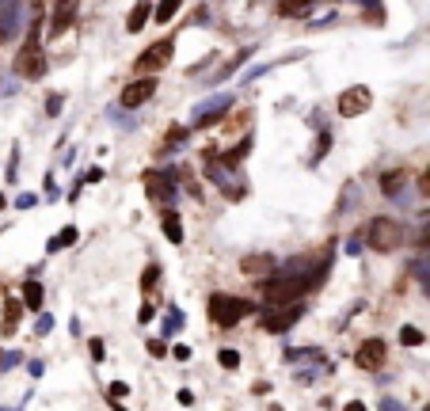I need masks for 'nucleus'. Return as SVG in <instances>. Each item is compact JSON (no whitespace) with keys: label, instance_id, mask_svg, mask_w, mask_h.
I'll use <instances>...</instances> for the list:
<instances>
[{"label":"nucleus","instance_id":"a19ab883","mask_svg":"<svg viewBox=\"0 0 430 411\" xmlns=\"http://www.w3.org/2000/svg\"><path fill=\"white\" fill-rule=\"evenodd\" d=\"M42 370H46V366H42L38 358H34V362H27V373H31V377H42Z\"/></svg>","mask_w":430,"mask_h":411},{"label":"nucleus","instance_id":"393cba45","mask_svg":"<svg viewBox=\"0 0 430 411\" xmlns=\"http://www.w3.org/2000/svg\"><path fill=\"white\" fill-rule=\"evenodd\" d=\"M248 58H251V49H240V54H236V58H232V61H229V65H225V69H217V76H214V80H225V76H229L232 69H236V65H244V61H248Z\"/></svg>","mask_w":430,"mask_h":411},{"label":"nucleus","instance_id":"20e7f679","mask_svg":"<svg viewBox=\"0 0 430 411\" xmlns=\"http://www.w3.org/2000/svg\"><path fill=\"white\" fill-rule=\"evenodd\" d=\"M305 316V304L301 301H290V304H274V313L263 316V331H271V335H282V331H290L293 324Z\"/></svg>","mask_w":430,"mask_h":411},{"label":"nucleus","instance_id":"b1692460","mask_svg":"<svg viewBox=\"0 0 430 411\" xmlns=\"http://www.w3.org/2000/svg\"><path fill=\"white\" fill-rule=\"evenodd\" d=\"M157 282H160V263H149V267H145V274H141V289L149 293V289L157 286Z\"/></svg>","mask_w":430,"mask_h":411},{"label":"nucleus","instance_id":"72a5a7b5","mask_svg":"<svg viewBox=\"0 0 430 411\" xmlns=\"http://www.w3.org/2000/svg\"><path fill=\"white\" fill-rule=\"evenodd\" d=\"M31 206H38V195H19L16 198V210H31Z\"/></svg>","mask_w":430,"mask_h":411},{"label":"nucleus","instance_id":"f704fd0d","mask_svg":"<svg viewBox=\"0 0 430 411\" xmlns=\"http://www.w3.org/2000/svg\"><path fill=\"white\" fill-rule=\"evenodd\" d=\"M411 271H415V274H419V278H422V286H427V289H430V263H415V267H411Z\"/></svg>","mask_w":430,"mask_h":411},{"label":"nucleus","instance_id":"2f4dec72","mask_svg":"<svg viewBox=\"0 0 430 411\" xmlns=\"http://www.w3.org/2000/svg\"><path fill=\"white\" fill-rule=\"evenodd\" d=\"M179 328H183V313H179V309H172V316H168V324H164V335H175Z\"/></svg>","mask_w":430,"mask_h":411},{"label":"nucleus","instance_id":"c85d7f7f","mask_svg":"<svg viewBox=\"0 0 430 411\" xmlns=\"http://www.w3.org/2000/svg\"><path fill=\"white\" fill-rule=\"evenodd\" d=\"M328 148H331V133H320V141H316V153H313V164H320Z\"/></svg>","mask_w":430,"mask_h":411},{"label":"nucleus","instance_id":"6ab92c4d","mask_svg":"<svg viewBox=\"0 0 430 411\" xmlns=\"http://www.w3.org/2000/svg\"><path fill=\"white\" fill-rule=\"evenodd\" d=\"M164 236L172 244H183V221H179V210H168L164 214Z\"/></svg>","mask_w":430,"mask_h":411},{"label":"nucleus","instance_id":"39448f33","mask_svg":"<svg viewBox=\"0 0 430 411\" xmlns=\"http://www.w3.org/2000/svg\"><path fill=\"white\" fill-rule=\"evenodd\" d=\"M16 73L27 76V80H38L42 73H46V54H42L38 38H27V46L19 49V58H16Z\"/></svg>","mask_w":430,"mask_h":411},{"label":"nucleus","instance_id":"1a4fd4ad","mask_svg":"<svg viewBox=\"0 0 430 411\" xmlns=\"http://www.w3.org/2000/svg\"><path fill=\"white\" fill-rule=\"evenodd\" d=\"M232 107V96L229 91H221V96H210V99H202L199 107H194V126H214L217 122V115H225V111Z\"/></svg>","mask_w":430,"mask_h":411},{"label":"nucleus","instance_id":"9b49d317","mask_svg":"<svg viewBox=\"0 0 430 411\" xmlns=\"http://www.w3.org/2000/svg\"><path fill=\"white\" fill-rule=\"evenodd\" d=\"M23 27V0H8L0 12V42H12Z\"/></svg>","mask_w":430,"mask_h":411},{"label":"nucleus","instance_id":"e433bc0d","mask_svg":"<svg viewBox=\"0 0 430 411\" xmlns=\"http://www.w3.org/2000/svg\"><path fill=\"white\" fill-rule=\"evenodd\" d=\"M172 358H179V362H187V358H190V346H187V343H175V346H172Z\"/></svg>","mask_w":430,"mask_h":411},{"label":"nucleus","instance_id":"09e8293b","mask_svg":"<svg viewBox=\"0 0 430 411\" xmlns=\"http://www.w3.org/2000/svg\"><path fill=\"white\" fill-rule=\"evenodd\" d=\"M358 4H377V0H358Z\"/></svg>","mask_w":430,"mask_h":411},{"label":"nucleus","instance_id":"6e6552de","mask_svg":"<svg viewBox=\"0 0 430 411\" xmlns=\"http://www.w3.org/2000/svg\"><path fill=\"white\" fill-rule=\"evenodd\" d=\"M370 103H373V96H370V88H362V84H354V88H347V91H339V115H343V118L365 115V111H370Z\"/></svg>","mask_w":430,"mask_h":411},{"label":"nucleus","instance_id":"423d86ee","mask_svg":"<svg viewBox=\"0 0 430 411\" xmlns=\"http://www.w3.org/2000/svg\"><path fill=\"white\" fill-rule=\"evenodd\" d=\"M172 54H175V42L172 38L152 42V46L137 58V73H157V69H164L168 61H172Z\"/></svg>","mask_w":430,"mask_h":411},{"label":"nucleus","instance_id":"5701e85b","mask_svg":"<svg viewBox=\"0 0 430 411\" xmlns=\"http://www.w3.org/2000/svg\"><path fill=\"white\" fill-rule=\"evenodd\" d=\"M179 4H183V0H160L157 8H152V16H157V23H168V19H172L175 12H179Z\"/></svg>","mask_w":430,"mask_h":411},{"label":"nucleus","instance_id":"f03ea898","mask_svg":"<svg viewBox=\"0 0 430 411\" xmlns=\"http://www.w3.org/2000/svg\"><path fill=\"white\" fill-rule=\"evenodd\" d=\"M248 313H256V304L244 301V297H229V293L210 297V320H214L217 328H236Z\"/></svg>","mask_w":430,"mask_h":411},{"label":"nucleus","instance_id":"f3484780","mask_svg":"<svg viewBox=\"0 0 430 411\" xmlns=\"http://www.w3.org/2000/svg\"><path fill=\"white\" fill-rule=\"evenodd\" d=\"M278 267V259L274 255H244L240 259V271L248 274V271H274Z\"/></svg>","mask_w":430,"mask_h":411},{"label":"nucleus","instance_id":"7c9ffc66","mask_svg":"<svg viewBox=\"0 0 430 411\" xmlns=\"http://www.w3.org/2000/svg\"><path fill=\"white\" fill-rule=\"evenodd\" d=\"M19 362H23V358H19V351H4V354H0V370H16Z\"/></svg>","mask_w":430,"mask_h":411},{"label":"nucleus","instance_id":"37998d69","mask_svg":"<svg viewBox=\"0 0 430 411\" xmlns=\"http://www.w3.org/2000/svg\"><path fill=\"white\" fill-rule=\"evenodd\" d=\"M419 190H422V195H430V168L422 172V179H419Z\"/></svg>","mask_w":430,"mask_h":411},{"label":"nucleus","instance_id":"4468645a","mask_svg":"<svg viewBox=\"0 0 430 411\" xmlns=\"http://www.w3.org/2000/svg\"><path fill=\"white\" fill-rule=\"evenodd\" d=\"M149 16H152V4H149V0H137V4H133V12H130V19H126V31L137 34L141 27L149 23Z\"/></svg>","mask_w":430,"mask_h":411},{"label":"nucleus","instance_id":"4be33fe9","mask_svg":"<svg viewBox=\"0 0 430 411\" xmlns=\"http://www.w3.org/2000/svg\"><path fill=\"white\" fill-rule=\"evenodd\" d=\"M187 126H175V130H168V137H164V153H179V145L187 141Z\"/></svg>","mask_w":430,"mask_h":411},{"label":"nucleus","instance_id":"7ed1b4c3","mask_svg":"<svg viewBox=\"0 0 430 411\" xmlns=\"http://www.w3.org/2000/svg\"><path fill=\"white\" fill-rule=\"evenodd\" d=\"M365 240H370L373 252H392V247H400V240H404V229H400L392 217H373L370 229H365Z\"/></svg>","mask_w":430,"mask_h":411},{"label":"nucleus","instance_id":"a211bd4d","mask_svg":"<svg viewBox=\"0 0 430 411\" xmlns=\"http://www.w3.org/2000/svg\"><path fill=\"white\" fill-rule=\"evenodd\" d=\"M19 313H23V301H8V304H4V324H0V331H4V335H16Z\"/></svg>","mask_w":430,"mask_h":411},{"label":"nucleus","instance_id":"58836bf2","mask_svg":"<svg viewBox=\"0 0 430 411\" xmlns=\"http://www.w3.org/2000/svg\"><path fill=\"white\" fill-rule=\"evenodd\" d=\"M149 354H157V358H164V354H168V346L160 343V339H149Z\"/></svg>","mask_w":430,"mask_h":411},{"label":"nucleus","instance_id":"412c9836","mask_svg":"<svg viewBox=\"0 0 430 411\" xmlns=\"http://www.w3.org/2000/svg\"><path fill=\"white\" fill-rule=\"evenodd\" d=\"M23 309H31V313H38V309H42V286L34 278L23 286Z\"/></svg>","mask_w":430,"mask_h":411},{"label":"nucleus","instance_id":"79ce46f5","mask_svg":"<svg viewBox=\"0 0 430 411\" xmlns=\"http://www.w3.org/2000/svg\"><path fill=\"white\" fill-rule=\"evenodd\" d=\"M91 358H95V362L103 358V343H100V339H91Z\"/></svg>","mask_w":430,"mask_h":411},{"label":"nucleus","instance_id":"49530a36","mask_svg":"<svg viewBox=\"0 0 430 411\" xmlns=\"http://www.w3.org/2000/svg\"><path fill=\"white\" fill-rule=\"evenodd\" d=\"M422 225H427V229H430V210H427V214H422Z\"/></svg>","mask_w":430,"mask_h":411},{"label":"nucleus","instance_id":"aec40b11","mask_svg":"<svg viewBox=\"0 0 430 411\" xmlns=\"http://www.w3.org/2000/svg\"><path fill=\"white\" fill-rule=\"evenodd\" d=\"M313 8H316V0H282L278 16H308Z\"/></svg>","mask_w":430,"mask_h":411},{"label":"nucleus","instance_id":"0eeeda50","mask_svg":"<svg viewBox=\"0 0 430 411\" xmlns=\"http://www.w3.org/2000/svg\"><path fill=\"white\" fill-rule=\"evenodd\" d=\"M152 96H157V76H141V80L126 84L122 96H118V103H122L126 111H133V107H141V103H149Z\"/></svg>","mask_w":430,"mask_h":411},{"label":"nucleus","instance_id":"9d476101","mask_svg":"<svg viewBox=\"0 0 430 411\" xmlns=\"http://www.w3.org/2000/svg\"><path fill=\"white\" fill-rule=\"evenodd\" d=\"M145 190H149V198L160 206L175 202V179L168 172H145Z\"/></svg>","mask_w":430,"mask_h":411},{"label":"nucleus","instance_id":"cd10ccee","mask_svg":"<svg viewBox=\"0 0 430 411\" xmlns=\"http://www.w3.org/2000/svg\"><path fill=\"white\" fill-rule=\"evenodd\" d=\"M50 331H54V316L42 313L38 320H34V335H50Z\"/></svg>","mask_w":430,"mask_h":411},{"label":"nucleus","instance_id":"c9c22d12","mask_svg":"<svg viewBox=\"0 0 430 411\" xmlns=\"http://www.w3.org/2000/svg\"><path fill=\"white\" fill-rule=\"evenodd\" d=\"M61 103H65V99H61V96H50V99H46V115H58V111H61Z\"/></svg>","mask_w":430,"mask_h":411},{"label":"nucleus","instance_id":"4c0bfd02","mask_svg":"<svg viewBox=\"0 0 430 411\" xmlns=\"http://www.w3.org/2000/svg\"><path fill=\"white\" fill-rule=\"evenodd\" d=\"M152 313H157V309H152V301H145V304H141V313H137V320H141V324H149Z\"/></svg>","mask_w":430,"mask_h":411},{"label":"nucleus","instance_id":"c03bdc74","mask_svg":"<svg viewBox=\"0 0 430 411\" xmlns=\"http://www.w3.org/2000/svg\"><path fill=\"white\" fill-rule=\"evenodd\" d=\"M179 403H183V408H190V403H194V392H187V388H183V392H179Z\"/></svg>","mask_w":430,"mask_h":411},{"label":"nucleus","instance_id":"dca6fc26","mask_svg":"<svg viewBox=\"0 0 430 411\" xmlns=\"http://www.w3.org/2000/svg\"><path fill=\"white\" fill-rule=\"evenodd\" d=\"M404 183H407L404 172H385V175H381V190H385V198H400V195H404Z\"/></svg>","mask_w":430,"mask_h":411},{"label":"nucleus","instance_id":"bb28decb","mask_svg":"<svg viewBox=\"0 0 430 411\" xmlns=\"http://www.w3.org/2000/svg\"><path fill=\"white\" fill-rule=\"evenodd\" d=\"M297 358H320L316 346H301V351H286V362H297Z\"/></svg>","mask_w":430,"mask_h":411},{"label":"nucleus","instance_id":"de8ad7c7","mask_svg":"<svg viewBox=\"0 0 430 411\" xmlns=\"http://www.w3.org/2000/svg\"><path fill=\"white\" fill-rule=\"evenodd\" d=\"M4 206H8V202H4V190H0V210H4Z\"/></svg>","mask_w":430,"mask_h":411},{"label":"nucleus","instance_id":"ea45409f","mask_svg":"<svg viewBox=\"0 0 430 411\" xmlns=\"http://www.w3.org/2000/svg\"><path fill=\"white\" fill-rule=\"evenodd\" d=\"M103 179V168H88V172H84V183H100Z\"/></svg>","mask_w":430,"mask_h":411},{"label":"nucleus","instance_id":"a18cd8bd","mask_svg":"<svg viewBox=\"0 0 430 411\" xmlns=\"http://www.w3.org/2000/svg\"><path fill=\"white\" fill-rule=\"evenodd\" d=\"M422 244H427V247H430V229H427V232H422Z\"/></svg>","mask_w":430,"mask_h":411},{"label":"nucleus","instance_id":"2eb2a0df","mask_svg":"<svg viewBox=\"0 0 430 411\" xmlns=\"http://www.w3.org/2000/svg\"><path fill=\"white\" fill-rule=\"evenodd\" d=\"M76 236H80V232H76V225H65V229H61V232H54V236L50 240H46V252H61V247H73L76 244Z\"/></svg>","mask_w":430,"mask_h":411},{"label":"nucleus","instance_id":"c756f323","mask_svg":"<svg viewBox=\"0 0 430 411\" xmlns=\"http://www.w3.org/2000/svg\"><path fill=\"white\" fill-rule=\"evenodd\" d=\"M217 362H221L225 370H236V366H240V354H236V351H221V354H217Z\"/></svg>","mask_w":430,"mask_h":411},{"label":"nucleus","instance_id":"f8f14e48","mask_svg":"<svg viewBox=\"0 0 430 411\" xmlns=\"http://www.w3.org/2000/svg\"><path fill=\"white\" fill-rule=\"evenodd\" d=\"M385 358H389V346L381 343V339H365V343L358 346V354H354V362L362 366V370H381Z\"/></svg>","mask_w":430,"mask_h":411},{"label":"nucleus","instance_id":"f257e3e1","mask_svg":"<svg viewBox=\"0 0 430 411\" xmlns=\"http://www.w3.org/2000/svg\"><path fill=\"white\" fill-rule=\"evenodd\" d=\"M320 278H324V271H316L313 278H308V274H282V278L263 282V297L271 304H290V301H297V297H305L308 286H316Z\"/></svg>","mask_w":430,"mask_h":411},{"label":"nucleus","instance_id":"a878e982","mask_svg":"<svg viewBox=\"0 0 430 411\" xmlns=\"http://www.w3.org/2000/svg\"><path fill=\"white\" fill-rule=\"evenodd\" d=\"M400 343H404V346H419L422 343V331L419 328H400Z\"/></svg>","mask_w":430,"mask_h":411},{"label":"nucleus","instance_id":"473e14b6","mask_svg":"<svg viewBox=\"0 0 430 411\" xmlns=\"http://www.w3.org/2000/svg\"><path fill=\"white\" fill-rule=\"evenodd\" d=\"M107 396H111V400H115V403H122L126 396H130V385H122V381H115V385L107 388Z\"/></svg>","mask_w":430,"mask_h":411},{"label":"nucleus","instance_id":"ddd939ff","mask_svg":"<svg viewBox=\"0 0 430 411\" xmlns=\"http://www.w3.org/2000/svg\"><path fill=\"white\" fill-rule=\"evenodd\" d=\"M76 8H80V0H58V4H54V16H50V34L54 38L65 34L69 27L76 23Z\"/></svg>","mask_w":430,"mask_h":411}]
</instances>
